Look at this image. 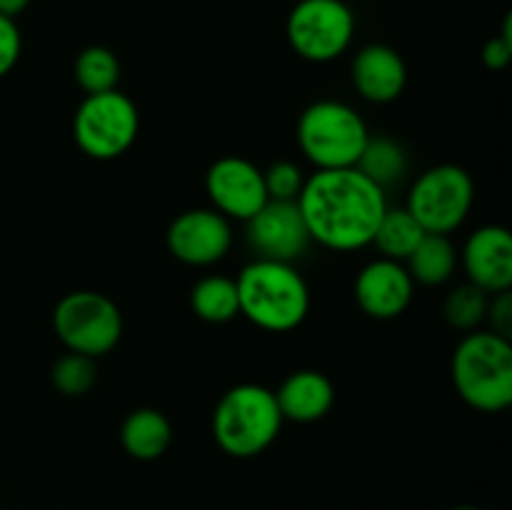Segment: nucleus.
Listing matches in <instances>:
<instances>
[{
  "label": "nucleus",
  "mask_w": 512,
  "mask_h": 510,
  "mask_svg": "<svg viewBox=\"0 0 512 510\" xmlns=\"http://www.w3.org/2000/svg\"><path fill=\"white\" fill-rule=\"evenodd\" d=\"M295 203L310 240L350 253L373 243L375 228L388 210V195L358 168H338L315 170L305 178Z\"/></svg>",
  "instance_id": "f257e3e1"
},
{
  "label": "nucleus",
  "mask_w": 512,
  "mask_h": 510,
  "mask_svg": "<svg viewBox=\"0 0 512 510\" xmlns=\"http://www.w3.org/2000/svg\"><path fill=\"white\" fill-rule=\"evenodd\" d=\"M240 315L268 333H290L310 313V288L293 263L255 258L235 278Z\"/></svg>",
  "instance_id": "f03ea898"
},
{
  "label": "nucleus",
  "mask_w": 512,
  "mask_h": 510,
  "mask_svg": "<svg viewBox=\"0 0 512 510\" xmlns=\"http://www.w3.org/2000/svg\"><path fill=\"white\" fill-rule=\"evenodd\" d=\"M453 385L480 413H500L512 403V345L493 330H470L453 353Z\"/></svg>",
  "instance_id": "7ed1b4c3"
},
{
  "label": "nucleus",
  "mask_w": 512,
  "mask_h": 510,
  "mask_svg": "<svg viewBox=\"0 0 512 510\" xmlns=\"http://www.w3.org/2000/svg\"><path fill=\"white\" fill-rule=\"evenodd\" d=\"M283 428L273 390L258 383H240L218 400L213 410V438L230 458H255L278 438Z\"/></svg>",
  "instance_id": "20e7f679"
},
{
  "label": "nucleus",
  "mask_w": 512,
  "mask_h": 510,
  "mask_svg": "<svg viewBox=\"0 0 512 510\" xmlns=\"http://www.w3.org/2000/svg\"><path fill=\"white\" fill-rule=\"evenodd\" d=\"M368 138L363 115L343 100H315L298 120L300 153L315 170L355 168Z\"/></svg>",
  "instance_id": "39448f33"
},
{
  "label": "nucleus",
  "mask_w": 512,
  "mask_h": 510,
  "mask_svg": "<svg viewBox=\"0 0 512 510\" xmlns=\"http://www.w3.org/2000/svg\"><path fill=\"white\" fill-rule=\"evenodd\" d=\"M140 115L125 93L85 95L73 115L75 145L93 160H113L123 155L138 138Z\"/></svg>",
  "instance_id": "423d86ee"
},
{
  "label": "nucleus",
  "mask_w": 512,
  "mask_h": 510,
  "mask_svg": "<svg viewBox=\"0 0 512 510\" xmlns=\"http://www.w3.org/2000/svg\"><path fill=\"white\" fill-rule=\"evenodd\" d=\"M473 200V175L460 165L443 163L418 175L405 208L423 225L425 233L450 235L468 220Z\"/></svg>",
  "instance_id": "0eeeda50"
},
{
  "label": "nucleus",
  "mask_w": 512,
  "mask_h": 510,
  "mask_svg": "<svg viewBox=\"0 0 512 510\" xmlns=\"http://www.w3.org/2000/svg\"><path fill=\"white\" fill-rule=\"evenodd\" d=\"M53 328L70 353L100 358L118 345L123 335V318L108 295L75 290L55 305Z\"/></svg>",
  "instance_id": "6e6552de"
},
{
  "label": "nucleus",
  "mask_w": 512,
  "mask_h": 510,
  "mask_svg": "<svg viewBox=\"0 0 512 510\" xmlns=\"http://www.w3.org/2000/svg\"><path fill=\"white\" fill-rule=\"evenodd\" d=\"M295 53L308 63H330L350 48L355 15L343 0H300L285 23Z\"/></svg>",
  "instance_id": "1a4fd4ad"
},
{
  "label": "nucleus",
  "mask_w": 512,
  "mask_h": 510,
  "mask_svg": "<svg viewBox=\"0 0 512 510\" xmlns=\"http://www.w3.org/2000/svg\"><path fill=\"white\" fill-rule=\"evenodd\" d=\"M205 193L213 210L228 220H250L265 203L263 170L240 155H225L215 160L205 173Z\"/></svg>",
  "instance_id": "9d476101"
},
{
  "label": "nucleus",
  "mask_w": 512,
  "mask_h": 510,
  "mask_svg": "<svg viewBox=\"0 0 512 510\" xmlns=\"http://www.w3.org/2000/svg\"><path fill=\"white\" fill-rule=\"evenodd\" d=\"M175 260L193 268L220 263L233 245V225L213 208H193L180 213L165 235Z\"/></svg>",
  "instance_id": "9b49d317"
},
{
  "label": "nucleus",
  "mask_w": 512,
  "mask_h": 510,
  "mask_svg": "<svg viewBox=\"0 0 512 510\" xmlns=\"http://www.w3.org/2000/svg\"><path fill=\"white\" fill-rule=\"evenodd\" d=\"M245 240L255 258L295 263L308 250L310 235L298 203L268 200L250 220H245Z\"/></svg>",
  "instance_id": "f8f14e48"
},
{
  "label": "nucleus",
  "mask_w": 512,
  "mask_h": 510,
  "mask_svg": "<svg viewBox=\"0 0 512 510\" xmlns=\"http://www.w3.org/2000/svg\"><path fill=\"white\" fill-rule=\"evenodd\" d=\"M355 300L360 310L375 320H393L413 303L415 283L405 263L375 258L355 278Z\"/></svg>",
  "instance_id": "ddd939ff"
},
{
  "label": "nucleus",
  "mask_w": 512,
  "mask_h": 510,
  "mask_svg": "<svg viewBox=\"0 0 512 510\" xmlns=\"http://www.w3.org/2000/svg\"><path fill=\"white\" fill-rule=\"evenodd\" d=\"M468 283L488 295L512 288V238L503 225H483L465 240L460 250Z\"/></svg>",
  "instance_id": "4468645a"
},
{
  "label": "nucleus",
  "mask_w": 512,
  "mask_h": 510,
  "mask_svg": "<svg viewBox=\"0 0 512 510\" xmlns=\"http://www.w3.org/2000/svg\"><path fill=\"white\" fill-rule=\"evenodd\" d=\"M350 80L358 95L368 103H393L408 83V70L398 50L383 43H370L355 53Z\"/></svg>",
  "instance_id": "2eb2a0df"
},
{
  "label": "nucleus",
  "mask_w": 512,
  "mask_h": 510,
  "mask_svg": "<svg viewBox=\"0 0 512 510\" xmlns=\"http://www.w3.org/2000/svg\"><path fill=\"white\" fill-rule=\"evenodd\" d=\"M275 400L283 420L315 423L333 410L335 388L320 370H295L275 390Z\"/></svg>",
  "instance_id": "dca6fc26"
},
{
  "label": "nucleus",
  "mask_w": 512,
  "mask_h": 510,
  "mask_svg": "<svg viewBox=\"0 0 512 510\" xmlns=\"http://www.w3.org/2000/svg\"><path fill=\"white\" fill-rule=\"evenodd\" d=\"M120 443L135 460H155L173 443V425L160 410L138 408L123 420Z\"/></svg>",
  "instance_id": "f3484780"
},
{
  "label": "nucleus",
  "mask_w": 512,
  "mask_h": 510,
  "mask_svg": "<svg viewBox=\"0 0 512 510\" xmlns=\"http://www.w3.org/2000/svg\"><path fill=\"white\" fill-rule=\"evenodd\" d=\"M458 263L460 253L453 240L448 235L428 233L420 240L418 248L410 253V258L405 260V268H408L413 283L443 285L453 278Z\"/></svg>",
  "instance_id": "a211bd4d"
},
{
  "label": "nucleus",
  "mask_w": 512,
  "mask_h": 510,
  "mask_svg": "<svg viewBox=\"0 0 512 510\" xmlns=\"http://www.w3.org/2000/svg\"><path fill=\"white\" fill-rule=\"evenodd\" d=\"M425 235L428 233L423 230V225L410 215L408 208H390L388 205L370 245H375L383 258L405 263Z\"/></svg>",
  "instance_id": "6ab92c4d"
},
{
  "label": "nucleus",
  "mask_w": 512,
  "mask_h": 510,
  "mask_svg": "<svg viewBox=\"0 0 512 510\" xmlns=\"http://www.w3.org/2000/svg\"><path fill=\"white\" fill-rule=\"evenodd\" d=\"M355 168L365 178L373 180L378 188L388 190L398 185L405 178V173H408V153H405V148L398 140L385 138V135H378V138L370 135Z\"/></svg>",
  "instance_id": "aec40b11"
},
{
  "label": "nucleus",
  "mask_w": 512,
  "mask_h": 510,
  "mask_svg": "<svg viewBox=\"0 0 512 510\" xmlns=\"http://www.w3.org/2000/svg\"><path fill=\"white\" fill-rule=\"evenodd\" d=\"M190 305L205 323H228L235 315H240L235 280L225 278V275H208V278L198 280L190 290Z\"/></svg>",
  "instance_id": "412c9836"
},
{
  "label": "nucleus",
  "mask_w": 512,
  "mask_h": 510,
  "mask_svg": "<svg viewBox=\"0 0 512 510\" xmlns=\"http://www.w3.org/2000/svg\"><path fill=\"white\" fill-rule=\"evenodd\" d=\"M73 73L80 88L88 95L105 93V90H115L118 85L120 63L113 50L103 48V45H90L75 58Z\"/></svg>",
  "instance_id": "4be33fe9"
},
{
  "label": "nucleus",
  "mask_w": 512,
  "mask_h": 510,
  "mask_svg": "<svg viewBox=\"0 0 512 510\" xmlns=\"http://www.w3.org/2000/svg\"><path fill=\"white\" fill-rule=\"evenodd\" d=\"M488 303L490 295L485 293V290H480L478 285L473 283H465L458 285V288L445 298L443 315L445 320H448V325H453L455 330L470 333V330H478V325L485 320V315H488Z\"/></svg>",
  "instance_id": "5701e85b"
},
{
  "label": "nucleus",
  "mask_w": 512,
  "mask_h": 510,
  "mask_svg": "<svg viewBox=\"0 0 512 510\" xmlns=\"http://www.w3.org/2000/svg\"><path fill=\"white\" fill-rule=\"evenodd\" d=\"M50 380H53V388L58 390L60 395L80 398V395L88 393L95 385V380H98V365H95V358L70 353L68 350V355L55 360L53 370H50Z\"/></svg>",
  "instance_id": "b1692460"
},
{
  "label": "nucleus",
  "mask_w": 512,
  "mask_h": 510,
  "mask_svg": "<svg viewBox=\"0 0 512 510\" xmlns=\"http://www.w3.org/2000/svg\"><path fill=\"white\" fill-rule=\"evenodd\" d=\"M263 180L268 200H285V203L298 200L300 190L305 185L303 170L295 163H290V160H278L268 170H263Z\"/></svg>",
  "instance_id": "393cba45"
},
{
  "label": "nucleus",
  "mask_w": 512,
  "mask_h": 510,
  "mask_svg": "<svg viewBox=\"0 0 512 510\" xmlns=\"http://www.w3.org/2000/svg\"><path fill=\"white\" fill-rule=\"evenodd\" d=\"M20 50H23V38L15 18L0 15V78H5L18 65Z\"/></svg>",
  "instance_id": "a878e982"
},
{
  "label": "nucleus",
  "mask_w": 512,
  "mask_h": 510,
  "mask_svg": "<svg viewBox=\"0 0 512 510\" xmlns=\"http://www.w3.org/2000/svg\"><path fill=\"white\" fill-rule=\"evenodd\" d=\"M510 15L505 18V25H503V33L498 35V38L488 40L483 48V63L485 68L490 70H503L508 68L510 58H512V35H510Z\"/></svg>",
  "instance_id": "bb28decb"
},
{
  "label": "nucleus",
  "mask_w": 512,
  "mask_h": 510,
  "mask_svg": "<svg viewBox=\"0 0 512 510\" xmlns=\"http://www.w3.org/2000/svg\"><path fill=\"white\" fill-rule=\"evenodd\" d=\"M485 320H490L495 335H503L510 340L512 335V293L503 290V293H495L493 300L488 303V315Z\"/></svg>",
  "instance_id": "cd10ccee"
},
{
  "label": "nucleus",
  "mask_w": 512,
  "mask_h": 510,
  "mask_svg": "<svg viewBox=\"0 0 512 510\" xmlns=\"http://www.w3.org/2000/svg\"><path fill=\"white\" fill-rule=\"evenodd\" d=\"M30 5V0H0V15H8V18H15V15L23 13Z\"/></svg>",
  "instance_id": "c85d7f7f"
},
{
  "label": "nucleus",
  "mask_w": 512,
  "mask_h": 510,
  "mask_svg": "<svg viewBox=\"0 0 512 510\" xmlns=\"http://www.w3.org/2000/svg\"><path fill=\"white\" fill-rule=\"evenodd\" d=\"M453 510H480V508H473V505H458V508H453Z\"/></svg>",
  "instance_id": "c756f323"
}]
</instances>
